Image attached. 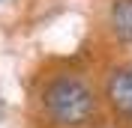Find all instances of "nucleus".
Instances as JSON below:
<instances>
[{
    "label": "nucleus",
    "mask_w": 132,
    "mask_h": 128,
    "mask_svg": "<svg viewBox=\"0 0 132 128\" xmlns=\"http://www.w3.org/2000/svg\"><path fill=\"white\" fill-rule=\"evenodd\" d=\"M42 104H45V113L57 125L66 128H78L93 116L96 110V95L87 80L81 78H54L42 92Z\"/></svg>",
    "instance_id": "1"
},
{
    "label": "nucleus",
    "mask_w": 132,
    "mask_h": 128,
    "mask_svg": "<svg viewBox=\"0 0 132 128\" xmlns=\"http://www.w3.org/2000/svg\"><path fill=\"white\" fill-rule=\"evenodd\" d=\"M108 101L132 119V69H120L108 80Z\"/></svg>",
    "instance_id": "2"
},
{
    "label": "nucleus",
    "mask_w": 132,
    "mask_h": 128,
    "mask_svg": "<svg viewBox=\"0 0 132 128\" xmlns=\"http://www.w3.org/2000/svg\"><path fill=\"white\" fill-rule=\"evenodd\" d=\"M111 27L123 42H132V0H117L111 9Z\"/></svg>",
    "instance_id": "3"
},
{
    "label": "nucleus",
    "mask_w": 132,
    "mask_h": 128,
    "mask_svg": "<svg viewBox=\"0 0 132 128\" xmlns=\"http://www.w3.org/2000/svg\"><path fill=\"white\" fill-rule=\"evenodd\" d=\"M0 113H3V104H0Z\"/></svg>",
    "instance_id": "4"
}]
</instances>
